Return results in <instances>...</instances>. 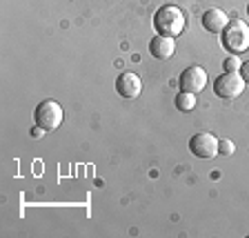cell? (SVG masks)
Masks as SVG:
<instances>
[{"mask_svg":"<svg viewBox=\"0 0 249 238\" xmlns=\"http://www.w3.org/2000/svg\"><path fill=\"white\" fill-rule=\"evenodd\" d=\"M187 27L185 11L176 5H162L160 9L154 14V29L160 36H171L176 38L180 36Z\"/></svg>","mask_w":249,"mask_h":238,"instance_id":"cell-1","label":"cell"},{"mask_svg":"<svg viewBox=\"0 0 249 238\" xmlns=\"http://www.w3.org/2000/svg\"><path fill=\"white\" fill-rule=\"evenodd\" d=\"M220 40L229 54H245L249 49V25L240 18H233L220 34Z\"/></svg>","mask_w":249,"mask_h":238,"instance_id":"cell-2","label":"cell"},{"mask_svg":"<svg viewBox=\"0 0 249 238\" xmlns=\"http://www.w3.org/2000/svg\"><path fill=\"white\" fill-rule=\"evenodd\" d=\"M62 118H65V114H62L60 103H56V100H42V103L34 109V123H36L38 127H42L45 131L58 129L62 125Z\"/></svg>","mask_w":249,"mask_h":238,"instance_id":"cell-3","label":"cell"},{"mask_svg":"<svg viewBox=\"0 0 249 238\" xmlns=\"http://www.w3.org/2000/svg\"><path fill=\"white\" fill-rule=\"evenodd\" d=\"M247 83L243 80L240 72H225L223 76H218L213 80V92H216L218 98H225V100H233L238 98L240 93L245 92Z\"/></svg>","mask_w":249,"mask_h":238,"instance_id":"cell-4","label":"cell"},{"mask_svg":"<svg viewBox=\"0 0 249 238\" xmlns=\"http://www.w3.org/2000/svg\"><path fill=\"white\" fill-rule=\"evenodd\" d=\"M189 151H192L196 158H202V161H212L218 154V138L209 131H198V134L192 136L189 140Z\"/></svg>","mask_w":249,"mask_h":238,"instance_id":"cell-5","label":"cell"},{"mask_svg":"<svg viewBox=\"0 0 249 238\" xmlns=\"http://www.w3.org/2000/svg\"><path fill=\"white\" fill-rule=\"evenodd\" d=\"M178 85H180V92L200 93L202 89L207 87V72H205L200 65H192V67H187L185 72L180 73Z\"/></svg>","mask_w":249,"mask_h":238,"instance_id":"cell-6","label":"cell"},{"mask_svg":"<svg viewBox=\"0 0 249 238\" xmlns=\"http://www.w3.org/2000/svg\"><path fill=\"white\" fill-rule=\"evenodd\" d=\"M116 92L123 98H138L140 92H142V80L134 72H123L116 78Z\"/></svg>","mask_w":249,"mask_h":238,"instance_id":"cell-7","label":"cell"},{"mask_svg":"<svg viewBox=\"0 0 249 238\" xmlns=\"http://www.w3.org/2000/svg\"><path fill=\"white\" fill-rule=\"evenodd\" d=\"M229 20H231V18H229L223 9H218V7L207 9L205 14H202V18H200L205 31H209V34H223L225 27L229 25Z\"/></svg>","mask_w":249,"mask_h":238,"instance_id":"cell-8","label":"cell"},{"mask_svg":"<svg viewBox=\"0 0 249 238\" xmlns=\"http://www.w3.org/2000/svg\"><path fill=\"white\" fill-rule=\"evenodd\" d=\"M176 52V38L171 36H154L149 42V54L156 58V60H169Z\"/></svg>","mask_w":249,"mask_h":238,"instance_id":"cell-9","label":"cell"},{"mask_svg":"<svg viewBox=\"0 0 249 238\" xmlns=\"http://www.w3.org/2000/svg\"><path fill=\"white\" fill-rule=\"evenodd\" d=\"M198 105L196 100V93H189V92H180L176 96V109L178 111H194Z\"/></svg>","mask_w":249,"mask_h":238,"instance_id":"cell-10","label":"cell"},{"mask_svg":"<svg viewBox=\"0 0 249 238\" xmlns=\"http://www.w3.org/2000/svg\"><path fill=\"white\" fill-rule=\"evenodd\" d=\"M240 67H243V60L238 58V54H231V56L225 58V62H223L225 72H240Z\"/></svg>","mask_w":249,"mask_h":238,"instance_id":"cell-11","label":"cell"},{"mask_svg":"<svg viewBox=\"0 0 249 238\" xmlns=\"http://www.w3.org/2000/svg\"><path fill=\"white\" fill-rule=\"evenodd\" d=\"M233 151H236V145H233L231 140H227V138L218 140V154H223V156H231Z\"/></svg>","mask_w":249,"mask_h":238,"instance_id":"cell-12","label":"cell"},{"mask_svg":"<svg viewBox=\"0 0 249 238\" xmlns=\"http://www.w3.org/2000/svg\"><path fill=\"white\" fill-rule=\"evenodd\" d=\"M240 76H243V80L249 85V60L243 62V67H240Z\"/></svg>","mask_w":249,"mask_h":238,"instance_id":"cell-13","label":"cell"},{"mask_svg":"<svg viewBox=\"0 0 249 238\" xmlns=\"http://www.w3.org/2000/svg\"><path fill=\"white\" fill-rule=\"evenodd\" d=\"M42 131H45L42 127H36V129H31V136H42Z\"/></svg>","mask_w":249,"mask_h":238,"instance_id":"cell-14","label":"cell"},{"mask_svg":"<svg viewBox=\"0 0 249 238\" xmlns=\"http://www.w3.org/2000/svg\"><path fill=\"white\" fill-rule=\"evenodd\" d=\"M247 14H249V5H247Z\"/></svg>","mask_w":249,"mask_h":238,"instance_id":"cell-15","label":"cell"}]
</instances>
